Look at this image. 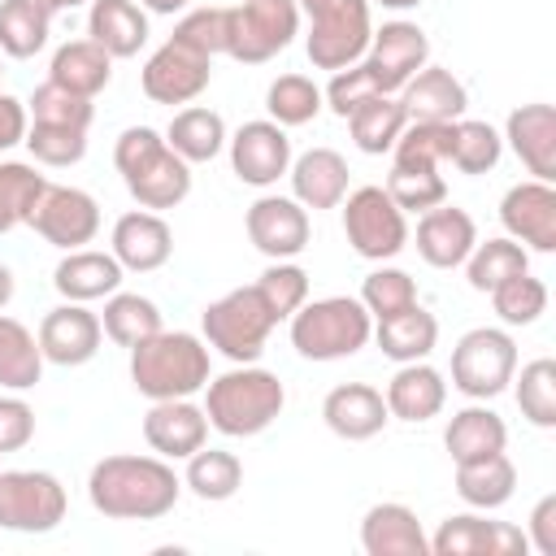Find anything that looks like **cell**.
Segmentation results:
<instances>
[{
	"label": "cell",
	"instance_id": "1",
	"mask_svg": "<svg viewBox=\"0 0 556 556\" xmlns=\"http://www.w3.org/2000/svg\"><path fill=\"white\" fill-rule=\"evenodd\" d=\"M178 495H182V478L156 452L100 456L87 473V500L109 521H161L165 513H174Z\"/></svg>",
	"mask_w": 556,
	"mask_h": 556
},
{
	"label": "cell",
	"instance_id": "2",
	"mask_svg": "<svg viewBox=\"0 0 556 556\" xmlns=\"http://www.w3.org/2000/svg\"><path fill=\"white\" fill-rule=\"evenodd\" d=\"M287 408V387L274 369L252 365H235L217 378L204 382V417L208 430L226 434V439H252L265 434Z\"/></svg>",
	"mask_w": 556,
	"mask_h": 556
},
{
	"label": "cell",
	"instance_id": "3",
	"mask_svg": "<svg viewBox=\"0 0 556 556\" xmlns=\"http://www.w3.org/2000/svg\"><path fill=\"white\" fill-rule=\"evenodd\" d=\"M113 165L139 208L165 213L191 195V165L152 126H126L113 143Z\"/></svg>",
	"mask_w": 556,
	"mask_h": 556
},
{
	"label": "cell",
	"instance_id": "4",
	"mask_svg": "<svg viewBox=\"0 0 556 556\" xmlns=\"http://www.w3.org/2000/svg\"><path fill=\"white\" fill-rule=\"evenodd\" d=\"M213 378L208 343L191 330H156L130 348V387L143 400H187Z\"/></svg>",
	"mask_w": 556,
	"mask_h": 556
},
{
	"label": "cell",
	"instance_id": "5",
	"mask_svg": "<svg viewBox=\"0 0 556 556\" xmlns=\"http://www.w3.org/2000/svg\"><path fill=\"white\" fill-rule=\"evenodd\" d=\"M287 321H291V348L304 361H321V365L356 356L374 334V317L356 295L304 300Z\"/></svg>",
	"mask_w": 556,
	"mask_h": 556
},
{
	"label": "cell",
	"instance_id": "6",
	"mask_svg": "<svg viewBox=\"0 0 556 556\" xmlns=\"http://www.w3.org/2000/svg\"><path fill=\"white\" fill-rule=\"evenodd\" d=\"M300 17H308L304 52L313 70H343L356 65L369 48L374 35V13L369 0H295Z\"/></svg>",
	"mask_w": 556,
	"mask_h": 556
},
{
	"label": "cell",
	"instance_id": "7",
	"mask_svg": "<svg viewBox=\"0 0 556 556\" xmlns=\"http://www.w3.org/2000/svg\"><path fill=\"white\" fill-rule=\"evenodd\" d=\"M274 326L278 321L265 308L256 287H235V291L217 295L213 304H204V313H200V339L208 343V352H222L230 365L261 361Z\"/></svg>",
	"mask_w": 556,
	"mask_h": 556
},
{
	"label": "cell",
	"instance_id": "8",
	"mask_svg": "<svg viewBox=\"0 0 556 556\" xmlns=\"http://www.w3.org/2000/svg\"><path fill=\"white\" fill-rule=\"evenodd\" d=\"M300 35L295 0H239L226 9V56L239 65H265Z\"/></svg>",
	"mask_w": 556,
	"mask_h": 556
},
{
	"label": "cell",
	"instance_id": "9",
	"mask_svg": "<svg viewBox=\"0 0 556 556\" xmlns=\"http://www.w3.org/2000/svg\"><path fill=\"white\" fill-rule=\"evenodd\" d=\"M343 208V239L361 261H395L408 248V213L387 195V187H356L339 200Z\"/></svg>",
	"mask_w": 556,
	"mask_h": 556
},
{
	"label": "cell",
	"instance_id": "10",
	"mask_svg": "<svg viewBox=\"0 0 556 556\" xmlns=\"http://www.w3.org/2000/svg\"><path fill=\"white\" fill-rule=\"evenodd\" d=\"M517 374V343L500 326H473L452 348V387L465 400H495Z\"/></svg>",
	"mask_w": 556,
	"mask_h": 556
},
{
	"label": "cell",
	"instance_id": "11",
	"mask_svg": "<svg viewBox=\"0 0 556 556\" xmlns=\"http://www.w3.org/2000/svg\"><path fill=\"white\" fill-rule=\"evenodd\" d=\"M70 495L48 469H0V530L52 534L65 521Z\"/></svg>",
	"mask_w": 556,
	"mask_h": 556
},
{
	"label": "cell",
	"instance_id": "12",
	"mask_svg": "<svg viewBox=\"0 0 556 556\" xmlns=\"http://www.w3.org/2000/svg\"><path fill=\"white\" fill-rule=\"evenodd\" d=\"M26 226H30L43 243H52V248H61V252H74V248H87V243L100 235V204H96V195L83 191V187L48 182V187L39 191V200H35V208H30V217H26Z\"/></svg>",
	"mask_w": 556,
	"mask_h": 556
},
{
	"label": "cell",
	"instance_id": "13",
	"mask_svg": "<svg viewBox=\"0 0 556 556\" xmlns=\"http://www.w3.org/2000/svg\"><path fill=\"white\" fill-rule=\"evenodd\" d=\"M361 61H365V70L374 74L378 91L395 96L421 65H430V39H426V30H421L417 22L391 17V22L374 26L369 48H365Z\"/></svg>",
	"mask_w": 556,
	"mask_h": 556
},
{
	"label": "cell",
	"instance_id": "14",
	"mask_svg": "<svg viewBox=\"0 0 556 556\" xmlns=\"http://www.w3.org/2000/svg\"><path fill=\"white\" fill-rule=\"evenodd\" d=\"M243 230L252 248L269 261H295L308 248V208L295 195H256L243 213Z\"/></svg>",
	"mask_w": 556,
	"mask_h": 556
},
{
	"label": "cell",
	"instance_id": "15",
	"mask_svg": "<svg viewBox=\"0 0 556 556\" xmlns=\"http://www.w3.org/2000/svg\"><path fill=\"white\" fill-rule=\"evenodd\" d=\"M213 83V61L165 39L139 70V87L152 104H191L195 96H204V87Z\"/></svg>",
	"mask_w": 556,
	"mask_h": 556
},
{
	"label": "cell",
	"instance_id": "16",
	"mask_svg": "<svg viewBox=\"0 0 556 556\" xmlns=\"http://www.w3.org/2000/svg\"><path fill=\"white\" fill-rule=\"evenodd\" d=\"M530 552L526 530L513 521H491L486 513H452L430 534V556H521Z\"/></svg>",
	"mask_w": 556,
	"mask_h": 556
},
{
	"label": "cell",
	"instance_id": "17",
	"mask_svg": "<svg viewBox=\"0 0 556 556\" xmlns=\"http://www.w3.org/2000/svg\"><path fill=\"white\" fill-rule=\"evenodd\" d=\"M226 148H230V169H235V178L239 182H248V187H274L287 169H291V135L278 126V122H269V117H256V122H243L230 139H226Z\"/></svg>",
	"mask_w": 556,
	"mask_h": 556
},
{
	"label": "cell",
	"instance_id": "18",
	"mask_svg": "<svg viewBox=\"0 0 556 556\" xmlns=\"http://www.w3.org/2000/svg\"><path fill=\"white\" fill-rule=\"evenodd\" d=\"M500 222L504 235L517 239L526 252H556V187L543 178L513 182L500 200Z\"/></svg>",
	"mask_w": 556,
	"mask_h": 556
},
{
	"label": "cell",
	"instance_id": "19",
	"mask_svg": "<svg viewBox=\"0 0 556 556\" xmlns=\"http://www.w3.org/2000/svg\"><path fill=\"white\" fill-rule=\"evenodd\" d=\"M39 352L48 365H61V369H78L87 365L96 352H100V339H104V326H100V313H91L87 304H74V300H61L56 308L43 313L39 330Z\"/></svg>",
	"mask_w": 556,
	"mask_h": 556
},
{
	"label": "cell",
	"instance_id": "20",
	"mask_svg": "<svg viewBox=\"0 0 556 556\" xmlns=\"http://www.w3.org/2000/svg\"><path fill=\"white\" fill-rule=\"evenodd\" d=\"M109 252L117 256V265L126 274H152L174 256V230L161 213L152 208H130L113 222L109 235Z\"/></svg>",
	"mask_w": 556,
	"mask_h": 556
},
{
	"label": "cell",
	"instance_id": "21",
	"mask_svg": "<svg viewBox=\"0 0 556 556\" xmlns=\"http://www.w3.org/2000/svg\"><path fill=\"white\" fill-rule=\"evenodd\" d=\"M143 443L165 460H187L208 443V417L204 404L187 400H152L143 413Z\"/></svg>",
	"mask_w": 556,
	"mask_h": 556
},
{
	"label": "cell",
	"instance_id": "22",
	"mask_svg": "<svg viewBox=\"0 0 556 556\" xmlns=\"http://www.w3.org/2000/svg\"><path fill=\"white\" fill-rule=\"evenodd\" d=\"M408 239H413L417 256L430 269H456L473 252L478 226H473V217L465 208H456V204L443 200V204H434V208H426L417 217V235H408Z\"/></svg>",
	"mask_w": 556,
	"mask_h": 556
},
{
	"label": "cell",
	"instance_id": "23",
	"mask_svg": "<svg viewBox=\"0 0 556 556\" xmlns=\"http://www.w3.org/2000/svg\"><path fill=\"white\" fill-rule=\"evenodd\" d=\"M504 143L530 169V178L556 182V109L552 104L543 100L517 104L504 122Z\"/></svg>",
	"mask_w": 556,
	"mask_h": 556
},
{
	"label": "cell",
	"instance_id": "24",
	"mask_svg": "<svg viewBox=\"0 0 556 556\" xmlns=\"http://www.w3.org/2000/svg\"><path fill=\"white\" fill-rule=\"evenodd\" d=\"M321 421H326L330 434H339L348 443H365V439L382 434L391 413H387V400H382L378 387H369V382H339L321 400Z\"/></svg>",
	"mask_w": 556,
	"mask_h": 556
},
{
	"label": "cell",
	"instance_id": "25",
	"mask_svg": "<svg viewBox=\"0 0 556 556\" xmlns=\"http://www.w3.org/2000/svg\"><path fill=\"white\" fill-rule=\"evenodd\" d=\"M361 552L365 556H430V534L417 513L400 500H382L361 517Z\"/></svg>",
	"mask_w": 556,
	"mask_h": 556
},
{
	"label": "cell",
	"instance_id": "26",
	"mask_svg": "<svg viewBox=\"0 0 556 556\" xmlns=\"http://www.w3.org/2000/svg\"><path fill=\"white\" fill-rule=\"evenodd\" d=\"M382 400H387V413L395 421L421 426V421H430V417L443 413V404H447V378L430 361H408V365H400L391 374Z\"/></svg>",
	"mask_w": 556,
	"mask_h": 556
},
{
	"label": "cell",
	"instance_id": "27",
	"mask_svg": "<svg viewBox=\"0 0 556 556\" xmlns=\"http://www.w3.org/2000/svg\"><path fill=\"white\" fill-rule=\"evenodd\" d=\"M126 269L117 265L113 252H100V248H74L56 261L52 269V287L61 300H74V304H91V300H104L122 287Z\"/></svg>",
	"mask_w": 556,
	"mask_h": 556
},
{
	"label": "cell",
	"instance_id": "28",
	"mask_svg": "<svg viewBox=\"0 0 556 556\" xmlns=\"http://www.w3.org/2000/svg\"><path fill=\"white\" fill-rule=\"evenodd\" d=\"M395 96H400L408 122H456V117H465V104H469L465 83L443 65H421Z\"/></svg>",
	"mask_w": 556,
	"mask_h": 556
},
{
	"label": "cell",
	"instance_id": "29",
	"mask_svg": "<svg viewBox=\"0 0 556 556\" xmlns=\"http://www.w3.org/2000/svg\"><path fill=\"white\" fill-rule=\"evenodd\" d=\"M291 195L304 208H339V200L348 195V161L334 148H308L300 156H291Z\"/></svg>",
	"mask_w": 556,
	"mask_h": 556
},
{
	"label": "cell",
	"instance_id": "30",
	"mask_svg": "<svg viewBox=\"0 0 556 556\" xmlns=\"http://www.w3.org/2000/svg\"><path fill=\"white\" fill-rule=\"evenodd\" d=\"M87 39L100 43L113 61H130L148 43V13L135 0H91Z\"/></svg>",
	"mask_w": 556,
	"mask_h": 556
},
{
	"label": "cell",
	"instance_id": "31",
	"mask_svg": "<svg viewBox=\"0 0 556 556\" xmlns=\"http://www.w3.org/2000/svg\"><path fill=\"white\" fill-rule=\"evenodd\" d=\"M443 447L452 456V465L460 460H478V456H491V452H504L508 447V426L495 408H486V400H473L465 408H456L443 426Z\"/></svg>",
	"mask_w": 556,
	"mask_h": 556
},
{
	"label": "cell",
	"instance_id": "32",
	"mask_svg": "<svg viewBox=\"0 0 556 556\" xmlns=\"http://www.w3.org/2000/svg\"><path fill=\"white\" fill-rule=\"evenodd\" d=\"M109 78H113V56L91 39H70L48 61V83L74 96H87V100H96L109 87Z\"/></svg>",
	"mask_w": 556,
	"mask_h": 556
},
{
	"label": "cell",
	"instance_id": "33",
	"mask_svg": "<svg viewBox=\"0 0 556 556\" xmlns=\"http://www.w3.org/2000/svg\"><path fill=\"white\" fill-rule=\"evenodd\" d=\"M378 352L395 365H408V361H426L439 343V321L434 313H426L421 304H408L404 313H391L382 321H374V334Z\"/></svg>",
	"mask_w": 556,
	"mask_h": 556
},
{
	"label": "cell",
	"instance_id": "34",
	"mask_svg": "<svg viewBox=\"0 0 556 556\" xmlns=\"http://www.w3.org/2000/svg\"><path fill=\"white\" fill-rule=\"evenodd\" d=\"M517 491V465L504 452L478 456V460H460L456 465V495L478 508V513H495L513 500Z\"/></svg>",
	"mask_w": 556,
	"mask_h": 556
},
{
	"label": "cell",
	"instance_id": "35",
	"mask_svg": "<svg viewBox=\"0 0 556 556\" xmlns=\"http://www.w3.org/2000/svg\"><path fill=\"white\" fill-rule=\"evenodd\" d=\"M226 122L217 109H204V104H187L169 117L165 126V143L187 161V165H204L213 161L222 148H226Z\"/></svg>",
	"mask_w": 556,
	"mask_h": 556
},
{
	"label": "cell",
	"instance_id": "36",
	"mask_svg": "<svg viewBox=\"0 0 556 556\" xmlns=\"http://www.w3.org/2000/svg\"><path fill=\"white\" fill-rule=\"evenodd\" d=\"M343 122H348V130H352V143H356L365 156H382V152L395 148L400 130L408 126V113H404L400 96L378 91V96H369L365 104H356Z\"/></svg>",
	"mask_w": 556,
	"mask_h": 556
},
{
	"label": "cell",
	"instance_id": "37",
	"mask_svg": "<svg viewBox=\"0 0 556 556\" xmlns=\"http://www.w3.org/2000/svg\"><path fill=\"white\" fill-rule=\"evenodd\" d=\"M52 9L43 0H0V52L13 61H30L48 48Z\"/></svg>",
	"mask_w": 556,
	"mask_h": 556
},
{
	"label": "cell",
	"instance_id": "38",
	"mask_svg": "<svg viewBox=\"0 0 556 556\" xmlns=\"http://www.w3.org/2000/svg\"><path fill=\"white\" fill-rule=\"evenodd\" d=\"M182 486L204 504H222L243 486V460L235 452H226V447H208L204 443L200 452L187 456Z\"/></svg>",
	"mask_w": 556,
	"mask_h": 556
},
{
	"label": "cell",
	"instance_id": "39",
	"mask_svg": "<svg viewBox=\"0 0 556 556\" xmlns=\"http://www.w3.org/2000/svg\"><path fill=\"white\" fill-rule=\"evenodd\" d=\"M43 352L39 339L9 313H0V387L4 391H30L43 378Z\"/></svg>",
	"mask_w": 556,
	"mask_h": 556
},
{
	"label": "cell",
	"instance_id": "40",
	"mask_svg": "<svg viewBox=\"0 0 556 556\" xmlns=\"http://www.w3.org/2000/svg\"><path fill=\"white\" fill-rule=\"evenodd\" d=\"M100 326H104V334L117 343V348H135L139 339H148V334H156L161 330V308H156V300H148V295H139V291H113V295H104V313H100Z\"/></svg>",
	"mask_w": 556,
	"mask_h": 556
},
{
	"label": "cell",
	"instance_id": "41",
	"mask_svg": "<svg viewBox=\"0 0 556 556\" xmlns=\"http://www.w3.org/2000/svg\"><path fill=\"white\" fill-rule=\"evenodd\" d=\"M521 269H530V252L517 243V239H508V235H495V239H478L473 243V252L465 256V278H469V287L473 291H482V295H491L504 278H513V274H521Z\"/></svg>",
	"mask_w": 556,
	"mask_h": 556
},
{
	"label": "cell",
	"instance_id": "42",
	"mask_svg": "<svg viewBox=\"0 0 556 556\" xmlns=\"http://www.w3.org/2000/svg\"><path fill=\"white\" fill-rule=\"evenodd\" d=\"M513 395L517 408L530 426L539 430H556V361L552 356H534L521 365V374H513Z\"/></svg>",
	"mask_w": 556,
	"mask_h": 556
},
{
	"label": "cell",
	"instance_id": "43",
	"mask_svg": "<svg viewBox=\"0 0 556 556\" xmlns=\"http://www.w3.org/2000/svg\"><path fill=\"white\" fill-rule=\"evenodd\" d=\"M265 109H269V122L291 130V126H308L326 109V100H321V87L308 74H278L265 91Z\"/></svg>",
	"mask_w": 556,
	"mask_h": 556
},
{
	"label": "cell",
	"instance_id": "44",
	"mask_svg": "<svg viewBox=\"0 0 556 556\" xmlns=\"http://www.w3.org/2000/svg\"><path fill=\"white\" fill-rule=\"evenodd\" d=\"M504 156V135L491 126V122H478V117H456V135H452V165L469 178L478 174H491Z\"/></svg>",
	"mask_w": 556,
	"mask_h": 556
},
{
	"label": "cell",
	"instance_id": "45",
	"mask_svg": "<svg viewBox=\"0 0 556 556\" xmlns=\"http://www.w3.org/2000/svg\"><path fill=\"white\" fill-rule=\"evenodd\" d=\"M43 187L48 178L35 169V161H0V235L26 226Z\"/></svg>",
	"mask_w": 556,
	"mask_h": 556
},
{
	"label": "cell",
	"instance_id": "46",
	"mask_svg": "<svg viewBox=\"0 0 556 556\" xmlns=\"http://www.w3.org/2000/svg\"><path fill=\"white\" fill-rule=\"evenodd\" d=\"M491 308L504 326H534L547 313V282L534 278L530 269H521L491 291Z\"/></svg>",
	"mask_w": 556,
	"mask_h": 556
},
{
	"label": "cell",
	"instance_id": "47",
	"mask_svg": "<svg viewBox=\"0 0 556 556\" xmlns=\"http://www.w3.org/2000/svg\"><path fill=\"white\" fill-rule=\"evenodd\" d=\"M456 122H408L391 148V165H447Z\"/></svg>",
	"mask_w": 556,
	"mask_h": 556
},
{
	"label": "cell",
	"instance_id": "48",
	"mask_svg": "<svg viewBox=\"0 0 556 556\" xmlns=\"http://www.w3.org/2000/svg\"><path fill=\"white\" fill-rule=\"evenodd\" d=\"M361 304H365V313L374 317V321H382V317H391V313H404L408 304H417V282H413V274L408 269H400V265H378V269H369L365 274V282H361V295H356Z\"/></svg>",
	"mask_w": 556,
	"mask_h": 556
},
{
	"label": "cell",
	"instance_id": "49",
	"mask_svg": "<svg viewBox=\"0 0 556 556\" xmlns=\"http://www.w3.org/2000/svg\"><path fill=\"white\" fill-rule=\"evenodd\" d=\"M387 195L404 213H426L447 200V178L434 165H391L387 174Z\"/></svg>",
	"mask_w": 556,
	"mask_h": 556
},
{
	"label": "cell",
	"instance_id": "50",
	"mask_svg": "<svg viewBox=\"0 0 556 556\" xmlns=\"http://www.w3.org/2000/svg\"><path fill=\"white\" fill-rule=\"evenodd\" d=\"M26 113L30 122H43V126H74V130H91V117H96V104L87 96H74L56 83H39L26 100Z\"/></svg>",
	"mask_w": 556,
	"mask_h": 556
},
{
	"label": "cell",
	"instance_id": "51",
	"mask_svg": "<svg viewBox=\"0 0 556 556\" xmlns=\"http://www.w3.org/2000/svg\"><path fill=\"white\" fill-rule=\"evenodd\" d=\"M22 143L35 156V165H48V169H70V165H78L87 156V130H74V126L30 122Z\"/></svg>",
	"mask_w": 556,
	"mask_h": 556
},
{
	"label": "cell",
	"instance_id": "52",
	"mask_svg": "<svg viewBox=\"0 0 556 556\" xmlns=\"http://www.w3.org/2000/svg\"><path fill=\"white\" fill-rule=\"evenodd\" d=\"M265 300V308L274 313V321H287L304 300H308V274L295 261H269L265 274L252 282Z\"/></svg>",
	"mask_w": 556,
	"mask_h": 556
},
{
	"label": "cell",
	"instance_id": "53",
	"mask_svg": "<svg viewBox=\"0 0 556 556\" xmlns=\"http://www.w3.org/2000/svg\"><path fill=\"white\" fill-rule=\"evenodd\" d=\"M174 43L200 52V56H222L226 52V9L222 4H204V9H182V17L174 22Z\"/></svg>",
	"mask_w": 556,
	"mask_h": 556
},
{
	"label": "cell",
	"instance_id": "54",
	"mask_svg": "<svg viewBox=\"0 0 556 556\" xmlns=\"http://www.w3.org/2000/svg\"><path fill=\"white\" fill-rule=\"evenodd\" d=\"M369 96H378V83H374V74L365 70V61L334 70L330 83H326V91H321V100H326V109H330L334 117H348V113H352L356 104H365Z\"/></svg>",
	"mask_w": 556,
	"mask_h": 556
},
{
	"label": "cell",
	"instance_id": "55",
	"mask_svg": "<svg viewBox=\"0 0 556 556\" xmlns=\"http://www.w3.org/2000/svg\"><path fill=\"white\" fill-rule=\"evenodd\" d=\"M35 439V408L22 400V391L0 395V456L22 452Z\"/></svg>",
	"mask_w": 556,
	"mask_h": 556
},
{
	"label": "cell",
	"instance_id": "56",
	"mask_svg": "<svg viewBox=\"0 0 556 556\" xmlns=\"http://www.w3.org/2000/svg\"><path fill=\"white\" fill-rule=\"evenodd\" d=\"M526 543H530L539 556H556V495H552V491L530 508Z\"/></svg>",
	"mask_w": 556,
	"mask_h": 556
},
{
	"label": "cell",
	"instance_id": "57",
	"mask_svg": "<svg viewBox=\"0 0 556 556\" xmlns=\"http://www.w3.org/2000/svg\"><path fill=\"white\" fill-rule=\"evenodd\" d=\"M26 126H30V113H26V100L0 91V152L17 148L26 139Z\"/></svg>",
	"mask_w": 556,
	"mask_h": 556
},
{
	"label": "cell",
	"instance_id": "58",
	"mask_svg": "<svg viewBox=\"0 0 556 556\" xmlns=\"http://www.w3.org/2000/svg\"><path fill=\"white\" fill-rule=\"evenodd\" d=\"M143 13H161V17H174V13H182L191 0H135Z\"/></svg>",
	"mask_w": 556,
	"mask_h": 556
},
{
	"label": "cell",
	"instance_id": "59",
	"mask_svg": "<svg viewBox=\"0 0 556 556\" xmlns=\"http://www.w3.org/2000/svg\"><path fill=\"white\" fill-rule=\"evenodd\" d=\"M13 291H17V278H13V269H9L4 261H0V308H9Z\"/></svg>",
	"mask_w": 556,
	"mask_h": 556
},
{
	"label": "cell",
	"instance_id": "60",
	"mask_svg": "<svg viewBox=\"0 0 556 556\" xmlns=\"http://www.w3.org/2000/svg\"><path fill=\"white\" fill-rule=\"evenodd\" d=\"M369 4H382V9H391V13H404V9H417L421 0H369Z\"/></svg>",
	"mask_w": 556,
	"mask_h": 556
},
{
	"label": "cell",
	"instance_id": "61",
	"mask_svg": "<svg viewBox=\"0 0 556 556\" xmlns=\"http://www.w3.org/2000/svg\"><path fill=\"white\" fill-rule=\"evenodd\" d=\"M52 13H65V9H78V4H87V0H43Z\"/></svg>",
	"mask_w": 556,
	"mask_h": 556
},
{
	"label": "cell",
	"instance_id": "62",
	"mask_svg": "<svg viewBox=\"0 0 556 556\" xmlns=\"http://www.w3.org/2000/svg\"><path fill=\"white\" fill-rule=\"evenodd\" d=\"M0 74H4V52H0Z\"/></svg>",
	"mask_w": 556,
	"mask_h": 556
}]
</instances>
